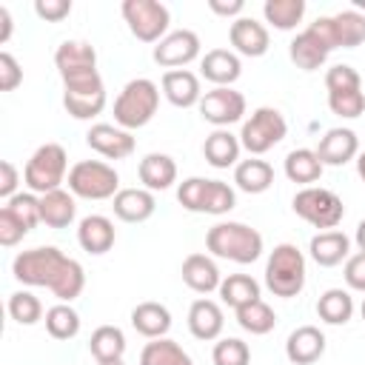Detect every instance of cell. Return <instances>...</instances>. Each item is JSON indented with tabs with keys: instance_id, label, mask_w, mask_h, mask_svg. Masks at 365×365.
<instances>
[{
	"instance_id": "obj_17",
	"label": "cell",
	"mask_w": 365,
	"mask_h": 365,
	"mask_svg": "<svg viewBox=\"0 0 365 365\" xmlns=\"http://www.w3.org/2000/svg\"><path fill=\"white\" fill-rule=\"evenodd\" d=\"M317 157L322 165H345L359 154V137L351 128H328L317 143Z\"/></svg>"
},
{
	"instance_id": "obj_44",
	"label": "cell",
	"mask_w": 365,
	"mask_h": 365,
	"mask_svg": "<svg viewBox=\"0 0 365 365\" xmlns=\"http://www.w3.org/2000/svg\"><path fill=\"white\" fill-rule=\"evenodd\" d=\"M328 108L342 120H354L365 111V91L362 88L334 91V94H328Z\"/></svg>"
},
{
	"instance_id": "obj_4",
	"label": "cell",
	"mask_w": 365,
	"mask_h": 365,
	"mask_svg": "<svg viewBox=\"0 0 365 365\" xmlns=\"http://www.w3.org/2000/svg\"><path fill=\"white\" fill-rule=\"evenodd\" d=\"M265 288L282 299H291L305 288V254L294 242H279L268 254Z\"/></svg>"
},
{
	"instance_id": "obj_53",
	"label": "cell",
	"mask_w": 365,
	"mask_h": 365,
	"mask_svg": "<svg viewBox=\"0 0 365 365\" xmlns=\"http://www.w3.org/2000/svg\"><path fill=\"white\" fill-rule=\"evenodd\" d=\"M354 242H356V248H359V251H365V220H359L356 234H354Z\"/></svg>"
},
{
	"instance_id": "obj_41",
	"label": "cell",
	"mask_w": 365,
	"mask_h": 365,
	"mask_svg": "<svg viewBox=\"0 0 365 365\" xmlns=\"http://www.w3.org/2000/svg\"><path fill=\"white\" fill-rule=\"evenodd\" d=\"M9 317L17 325H34L43 319V302L31 291H14L9 297Z\"/></svg>"
},
{
	"instance_id": "obj_40",
	"label": "cell",
	"mask_w": 365,
	"mask_h": 365,
	"mask_svg": "<svg viewBox=\"0 0 365 365\" xmlns=\"http://www.w3.org/2000/svg\"><path fill=\"white\" fill-rule=\"evenodd\" d=\"M331 17H334L339 48H356L365 43V14H359L356 9H345V11H336Z\"/></svg>"
},
{
	"instance_id": "obj_50",
	"label": "cell",
	"mask_w": 365,
	"mask_h": 365,
	"mask_svg": "<svg viewBox=\"0 0 365 365\" xmlns=\"http://www.w3.org/2000/svg\"><path fill=\"white\" fill-rule=\"evenodd\" d=\"M17 182H20V174H17L14 163L3 160L0 163V197L3 200H11L17 194Z\"/></svg>"
},
{
	"instance_id": "obj_7",
	"label": "cell",
	"mask_w": 365,
	"mask_h": 365,
	"mask_svg": "<svg viewBox=\"0 0 365 365\" xmlns=\"http://www.w3.org/2000/svg\"><path fill=\"white\" fill-rule=\"evenodd\" d=\"M177 200L185 211L194 214H228L237 205V194L222 180H205V177H188L177 185Z\"/></svg>"
},
{
	"instance_id": "obj_39",
	"label": "cell",
	"mask_w": 365,
	"mask_h": 365,
	"mask_svg": "<svg viewBox=\"0 0 365 365\" xmlns=\"http://www.w3.org/2000/svg\"><path fill=\"white\" fill-rule=\"evenodd\" d=\"M46 331L51 339H74L80 334V314L71 302H57L46 311Z\"/></svg>"
},
{
	"instance_id": "obj_56",
	"label": "cell",
	"mask_w": 365,
	"mask_h": 365,
	"mask_svg": "<svg viewBox=\"0 0 365 365\" xmlns=\"http://www.w3.org/2000/svg\"><path fill=\"white\" fill-rule=\"evenodd\" d=\"M359 314H362V319H365V299H362V305H359Z\"/></svg>"
},
{
	"instance_id": "obj_46",
	"label": "cell",
	"mask_w": 365,
	"mask_h": 365,
	"mask_svg": "<svg viewBox=\"0 0 365 365\" xmlns=\"http://www.w3.org/2000/svg\"><path fill=\"white\" fill-rule=\"evenodd\" d=\"M26 234H29V228H26V225L11 214V211L0 208V245L11 248V245H17Z\"/></svg>"
},
{
	"instance_id": "obj_10",
	"label": "cell",
	"mask_w": 365,
	"mask_h": 365,
	"mask_svg": "<svg viewBox=\"0 0 365 365\" xmlns=\"http://www.w3.org/2000/svg\"><path fill=\"white\" fill-rule=\"evenodd\" d=\"M291 208L299 220H305L308 225L314 228H322V231H331L342 222L345 217V205L342 200L331 191V188H322V185H308V188H299L291 200Z\"/></svg>"
},
{
	"instance_id": "obj_23",
	"label": "cell",
	"mask_w": 365,
	"mask_h": 365,
	"mask_svg": "<svg viewBox=\"0 0 365 365\" xmlns=\"http://www.w3.org/2000/svg\"><path fill=\"white\" fill-rule=\"evenodd\" d=\"M225 328V317H222V308L214 302V299H194L191 308H188V331L194 339H202V342H211V339H220Z\"/></svg>"
},
{
	"instance_id": "obj_30",
	"label": "cell",
	"mask_w": 365,
	"mask_h": 365,
	"mask_svg": "<svg viewBox=\"0 0 365 365\" xmlns=\"http://www.w3.org/2000/svg\"><path fill=\"white\" fill-rule=\"evenodd\" d=\"M77 217V202H74V194L66 191V188H57V191H48L40 197V220L48 225V228H68Z\"/></svg>"
},
{
	"instance_id": "obj_34",
	"label": "cell",
	"mask_w": 365,
	"mask_h": 365,
	"mask_svg": "<svg viewBox=\"0 0 365 365\" xmlns=\"http://www.w3.org/2000/svg\"><path fill=\"white\" fill-rule=\"evenodd\" d=\"M317 317L328 325H345L354 317V297L345 288H328L317 299Z\"/></svg>"
},
{
	"instance_id": "obj_26",
	"label": "cell",
	"mask_w": 365,
	"mask_h": 365,
	"mask_svg": "<svg viewBox=\"0 0 365 365\" xmlns=\"http://www.w3.org/2000/svg\"><path fill=\"white\" fill-rule=\"evenodd\" d=\"M180 274H182V282L197 294L220 291V282H222V274H220L217 262L208 254H188L182 259V271Z\"/></svg>"
},
{
	"instance_id": "obj_8",
	"label": "cell",
	"mask_w": 365,
	"mask_h": 365,
	"mask_svg": "<svg viewBox=\"0 0 365 365\" xmlns=\"http://www.w3.org/2000/svg\"><path fill=\"white\" fill-rule=\"evenodd\" d=\"M68 191L80 200H114L120 191V174L103 160H80L68 171Z\"/></svg>"
},
{
	"instance_id": "obj_29",
	"label": "cell",
	"mask_w": 365,
	"mask_h": 365,
	"mask_svg": "<svg viewBox=\"0 0 365 365\" xmlns=\"http://www.w3.org/2000/svg\"><path fill=\"white\" fill-rule=\"evenodd\" d=\"M140 182L143 188L148 191H165L177 182V163L168 157V154H160V151H151L140 160Z\"/></svg>"
},
{
	"instance_id": "obj_12",
	"label": "cell",
	"mask_w": 365,
	"mask_h": 365,
	"mask_svg": "<svg viewBox=\"0 0 365 365\" xmlns=\"http://www.w3.org/2000/svg\"><path fill=\"white\" fill-rule=\"evenodd\" d=\"M120 11H123V20L128 23V31L140 43H160L168 34L171 11L160 0H125Z\"/></svg>"
},
{
	"instance_id": "obj_16",
	"label": "cell",
	"mask_w": 365,
	"mask_h": 365,
	"mask_svg": "<svg viewBox=\"0 0 365 365\" xmlns=\"http://www.w3.org/2000/svg\"><path fill=\"white\" fill-rule=\"evenodd\" d=\"M228 40L234 46V54H242V57H262L271 46L268 29L254 17H237L228 29Z\"/></svg>"
},
{
	"instance_id": "obj_38",
	"label": "cell",
	"mask_w": 365,
	"mask_h": 365,
	"mask_svg": "<svg viewBox=\"0 0 365 365\" xmlns=\"http://www.w3.org/2000/svg\"><path fill=\"white\" fill-rule=\"evenodd\" d=\"M237 325H240L242 331L254 334V336H262V334H271V331L277 328V314H274V308H271L268 302L257 299V302L242 305V308L237 311Z\"/></svg>"
},
{
	"instance_id": "obj_42",
	"label": "cell",
	"mask_w": 365,
	"mask_h": 365,
	"mask_svg": "<svg viewBox=\"0 0 365 365\" xmlns=\"http://www.w3.org/2000/svg\"><path fill=\"white\" fill-rule=\"evenodd\" d=\"M6 211H11L29 231L31 228H37L43 220H40V197L37 194H31V191H17L11 200H6V205H3Z\"/></svg>"
},
{
	"instance_id": "obj_1",
	"label": "cell",
	"mask_w": 365,
	"mask_h": 365,
	"mask_svg": "<svg viewBox=\"0 0 365 365\" xmlns=\"http://www.w3.org/2000/svg\"><path fill=\"white\" fill-rule=\"evenodd\" d=\"M11 274L17 282L31 288H48L60 302H71L86 288V271L77 259L66 257L54 245H40L20 251L11 262Z\"/></svg>"
},
{
	"instance_id": "obj_43",
	"label": "cell",
	"mask_w": 365,
	"mask_h": 365,
	"mask_svg": "<svg viewBox=\"0 0 365 365\" xmlns=\"http://www.w3.org/2000/svg\"><path fill=\"white\" fill-rule=\"evenodd\" d=\"M211 359H214V365H248L251 348H248V342H242L237 336H222L220 342H214Z\"/></svg>"
},
{
	"instance_id": "obj_52",
	"label": "cell",
	"mask_w": 365,
	"mask_h": 365,
	"mask_svg": "<svg viewBox=\"0 0 365 365\" xmlns=\"http://www.w3.org/2000/svg\"><path fill=\"white\" fill-rule=\"evenodd\" d=\"M11 37V14L6 6H0V43H6Z\"/></svg>"
},
{
	"instance_id": "obj_37",
	"label": "cell",
	"mask_w": 365,
	"mask_h": 365,
	"mask_svg": "<svg viewBox=\"0 0 365 365\" xmlns=\"http://www.w3.org/2000/svg\"><path fill=\"white\" fill-rule=\"evenodd\" d=\"M262 14H265V23H271L274 29L291 31L305 17V0H265Z\"/></svg>"
},
{
	"instance_id": "obj_15",
	"label": "cell",
	"mask_w": 365,
	"mask_h": 365,
	"mask_svg": "<svg viewBox=\"0 0 365 365\" xmlns=\"http://www.w3.org/2000/svg\"><path fill=\"white\" fill-rule=\"evenodd\" d=\"M86 143L91 151H97L106 160H125L137 148L134 134L120 125H111V123H94L86 134Z\"/></svg>"
},
{
	"instance_id": "obj_28",
	"label": "cell",
	"mask_w": 365,
	"mask_h": 365,
	"mask_svg": "<svg viewBox=\"0 0 365 365\" xmlns=\"http://www.w3.org/2000/svg\"><path fill=\"white\" fill-rule=\"evenodd\" d=\"M240 151H242L240 137L231 134L228 128H214L205 137V143H202V157L214 168H231V165H237L240 163Z\"/></svg>"
},
{
	"instance_id": "obj_45",
	"label": "cell",
	"mask_w": 365,
	"mask_h": 365,
	"mask_svg": "<svg viewBox=\"0 0 365 365\" xmlns=\"http://www.w3.org/2000/svg\"><path fill=\"white\" fill-rule=\"evenodd\" d=\"M325 88H328V94H334V91H351V88H362V77H359V71H356L354 66H348V63H336V66H331V68L325 71Z\"/></svg>"
},
{
	"instance_id": "obj_21",
	"label": "cell",
	"mask_w": 365,
	"mask_h": 365,
	"mask_svg": "<svg viewBox=\"0 0 365 365\" xmlns=\"http://www.w3.org/2000/svg\"><path fill=\"white\" fill-rule=\"evenodd\" d=\"M163 94L171 106L177 108H191V106H200L202 100V88H200V77L188 68H171L163 74Z\"/></svg>"
},
{
	"instance_id": "obj_27",
	"label": "cell",
	"mask_w": 365,
	"mask_h": 365,
	"mask_svg": "<svg viewBox=\"0 0 365 365\" xmlns=\"http://www.w3.org/2000/svg\"><path fill=\"white\" fill-rule=\"evenodd\" d=\"M131 325L145 339H163L171 331V311L163 302H154V299L140 302L131 311Z\"/></svg>"
},
{
	"instance_id": "obj_32",
	"label": "cell",
	"mask_w": 365,
	"mask_h": 365,
	"mask_svg": "<svg viewBox=\"0 0 365 365\" xmlns=\"http://www.w3.org/2000/svg\"><path fill=\"white\" fill-rule=\"evenodd\" d=\"M282 168H285V177L291 182H299L302 188L314 185L322 177V171H325V165L319 163L314 148H294V151H288Z\"/></svg>"
},
{
	"instance_id": "obj_48",
	"label": "cell",
	"mask_w": 365,
	"mask_h": 365,
	"mask_svg": "<svg viewBox=\"0 0 365 365\" xmlns=\"http://www.w3.org/2000/svg\"><path fill=\"white\" fill-rule=\"evenodd\" d=\"M23 83V68L14 60V54L0 51V91H14Z\"/></svg>"
},
{
	"instance_id": "obj_49",
	"label": "cell",
	"mask_w": 365,
	"mask_h": 365,
	"mask_svg": "<svg viewBox=\"0 0 365 365\" xmlns=\"http://www.w3.org/2000/svg\"><path fill=\"white\" fill-rule=\"evenodd\" d=\"M34 14L46 23H60L71 14V0H37L34 3Z\"/></svg>"
},
{
	"instance_id": "obj_2",
	"label": "cell",
	"mask_w": 365,
	"mask_h": 365,
	"mask_svg": "<svg viewBox=\"0 0 365 365\" xmlns=\"http://www.w3.org/2000/svg\"><path fill=\"white\" fill-rule=\"evenodd\" d=\"M205 248L237 265H251L262 257V234L245 222H217L205 234Z\"/></svg>"
},
{
	"instance_id": "obj_22",
	"label": "cell",
	"mask_w": 365,
	"mask_h": 365,
	"mask_svg": "<svg viewBox=\"0 0 365 365\" xmlns=\"http://www.w3.org/2000/svg\"><path fill=\"white\" fill-rule=\"evenodd\" d=\"M114 240H117V231H114V222L103 214H88L80 220L77 225V242L86 254H106L114 248Z\"/></svg>"
},
{
	"instance_id": "obj_14",
	"label": "cell",
	"mask_w": 365,
	"mask_h": 365,
	"mask_svg": "<svg viewBox=\"0 0 365 365\" xmlns=\"http://www.w3.org/2000/svg\"><path fill=\"white\" fill-rule=\"evenodd\" d=\"M200 48H202V43H200V37L191 29H177V31H168L154 46L151 57H154L157 66L171 71V68H182V66L194 63L200 57Z\"/></svg>"
},
{
	"instance_id": "obj_47",
	"label": "cell",
	"mask_w": 365,
	"mask_h": 365,
	"mask_svg": "<svg viewBox=\"0 0 365 365\" xmlns=\"http://www.w3.org/2000/svg\"><path fill=\"white\" fill-rule=\"evenodd\" d=\"M342 277H345V285H348L351 291L365 294V251H356V254H351V257L345 259Z\"/></svg>"
},
{
	"instance_id": "obj_33",
	"label": "cell",
	"mask_w": 365,
	"mask_h": 365,
	"mask_svg": "<svg viewBox=\"0 0 365 365\" xmlns=\"http://www.w3.org/2000/svg\"><path fill=\"white\" fill-rule=\"evenodd\" d=\"M217 294H220V299L228 308L240 311L242 305H251V302L259 299V282L254 277H248V274H228L220 282V291Z\"/></svg>"
},
{
	"instance_id": "obj_31",
	"label": "cell",
	"mask_w": 365,
	"mask_h": 365,
	"mask_svg": "<svg viewBox=\"0 0 365 365\" xmlns=\"http://www.w3.org/2000/svg\"><path fill=\"white\" fill-rule=\"evenodd\" d=\"M234 182L245 194H262L274 185V168H271V163H265L259 157L240 160L234 165Z\"/></svg>"
},
{
	"instance_id": "obj_51",
	"label": "cell",
	"mask_w": 365,
	"mask_h": 365,
	"mask_svg": "<svg viewBox=\"0 0 365 365\" xmlns=\"http://www.w3.org/2000/svg\"><path fill=\"white\" fill-rule=\"evenodd\" d=\"M208 9L220 17H242L245 3L242 0H208Z\"/></svg>"
},
{
	"instance_id": "obj_13",
	"label": "cell",
	"mask_w": 365,
	"mask_h": 365,
	"mask_svg": "<svg viewBox=\"0 0 365 365\" xmlns=\"http://www.w3.org/2000/svg\"><path fill=\"white\" fill-rule=\"evenodd\" d=\"M200 117L217 128H228L245 117V97L242 91L225 86V88H211L200 100Z\"/></svg>"
},
{
	"instance_id": "obj_6",
	"label": "cell",
	"mask_w": 365,
	"mask_h": 365,
	"mask_svg": "<svg viewBox=\"0 0 365 365\" xmlns=\"http://www.w3.org/2000/svg\"><path fill=\"white\" fill-rule=\"evenodd\" d=\"M334 48H339L336 31H334V20H331V17H317L308 29H302V31L291 40L288 57H291V63H294L297 68H302V71H317V68L328 60V54H331Z\"/></svg>"
},
{
	"instance_id": "obj_20",
	"label": "cell",
	"mask_w": 365,
	"mask_h": 365,
	"mask_svg": "<svg viewBox=\"0 0 365 365\" xmlns=\"http://www.w3.org/2000/svg\"><path fill=\"white\" fill-rule=\"evenodd\" d=\"M325 354V334L317 325H299L285 339V356L294 365H314Z\"/></svg>"
},
{
	"instance_id": "obj_55",
	"label": "cell",
	"mask_w": 365,
	"mask_h": 365,
	"mask_svg": "<svg viewBox=\"0 0 365 365\" xmlns=\"http://www.w3.org/2000/svg\"><path fill=\"white\" fill-rule=\"evenodd\" d=\"M97 365H125L123 359H111V362H97Z\"/></svg>"
},
{
	"instance_id": "obj_19",
	"label": "cell",
	"mask_w": 365,
	"mask_h": 365,
	"mask_svg": "<svg viewBox=\"0 0 365 365\" xmlns=\"http://www.w3.org/2000/svg\"><path fill=\"white\" fill-rule=\"evenodd\" d=\"M200 74L214 83V88H225V86H234L242 74V63H240V54H234L231 48H211L202 54L200 60Z\"/></svg>"
},
{
	"instance_id": "obj_3",
	"label": "cell",
	"mask_w": 365,
	"mask_h": 365,
	"mask_svg": "<svg viewBox=\"0 0 365 365\" xmlns=\"http://www.w3.org/2000/svg\"><path fill=\"white\" fill-rule=\"evenodd\" d=\"M160 108V86L148 77H137L128 80L123 86V91L114 100V123L125 131L143 128L154 120Z\"/></svg>"
},
{
	"instance_id": "obj_11",
	"label": "cell",
	"mask_w": 365,
	"mask_h": 365,
	"mask_svg": "<svg viewBox=\"0 0 365 365\" xmlns=\"http://www.w3.org/2000/svg\"><path fill=\"white\" fill-rule=\"evenodd\" d=\"M63 106L74 120H91L106 108V83L100 71H86L63 80Z\"/></svg>"
},
{
	"instance_id": "obj_5",
	"label": "cell",
	"mask_w": 365,
	"mask_h": 365,
	"mask_svg": "<svg viewBox=\"0 0 365 365\" xmlns=\"http://www.w3.org/2000/svg\"><path fill=\"white\" fill-rule=\"evenodd\" d=\"M68 154L60 143H43L23 168V182L31 194L43 197L48 191H57L68 180Z\"/></svg>"
},
{
	"instance_id": "obj_9",
	"label": "cell",
	"mask_w": 365,
	"mask_h": 365,
	"mask_svg": "<svg viewBox=\"0 0 365 365\" xmlns=\"http://www.w3.org/2000/svg\"><path fill=\"white\" fill-rule=\"evenodd\" d=\"M285 134H288V123H285L282 111L274 108V106H259L242 123V128H240V145L251 157H259V154L271 151L277 143H282Z\"/></svg>"
},
{
	"instance_id": "obj_18",
	"label": "cell",
	"mask_w": 365,
	"mask_h": 365,
	"mask_svg": "<svg viewBox=\"0 0 365 365\" xmlns=\"http://www.w3.org/2000/svg\"><path fill=\"white\" fill-rule=\"evenodd\" d=\"M54 66L63 80L86 74V71H97V51L86 40H66L54 51Z\"/></svg>"
},
{
	"instance_id": "obj_36",
	"label": "cell",
	"mask_w": 365,
	"mask_h": 365,
	"mask_svg": "<svg viewBox=\"0 0 365 365\" xmlns=\"http://www.w3.org/2000/svg\"><path fill=\"white\" fill-rule=\"evenodd\" d=\"M140 365H194V362L182 351V345L163 336V339L145 342V348L140 351Z\"/></svg>"
},
{
	"instance_id": "obj_54",
	"label": "cell",
	"mask_w": 365,
	"mask_h": 365,
	"mask_svg": "<svg viewBox=\"0 0 365 365\" xmlns=\"http://www.w3.org/2000/svg\"><path fill=\"white\" fill-rule=\"evenodd\" d=\"M356 174H359V180L365 182V151L356 154Z\"/></svg>"
},
{
	"instance_id": "obj_24",
	"label": "cell",
	"mask_w": 365,
	"mask_h": 365,
	"mask_svg": "<svg viewBox=\"0 0 365 365\" xmlns=\"http://www.w3.org/2000/svg\"><path fill=\"white\" fill-rule=\"evenodd\" d=\"M308 254H311V259H314L319 268H334V265H339L342 259L351 257V240H348V234H342V231H336V228L319 231V234L311 237Z\"/></svg>"
},
{
	"instance_id": "obj_35",
	"label": "cell",
	"mask_w": 365,
	"mask_h": 365,
	"mask_svg": "<svg viewBox=\"0 0 365 365\" xmlns=\"http://www.w3.org/2000/svg\"><path fill=\"white\" fill-rule=\"evenodd\" d=\"M88 351L97 362H111V359H123L125 354V334L117 325H100L94 328L91 339H88Z\"/></svg>"
},
{
	"instance_id": "obj_25",
	"label": "cell",
	"mask_w": 365,
	"mask_h": 365,
	"mask_svg": "<svg viewBox=\"0 0 365 365\" xmlns=\"http://www.w3.org/2000/svg\"><path fill=\"white\" fill-rule=\"evenodd\" d=\"M111 208L123 222H145L154 217L157 200H154V191L148 188H120Z\"/></svg>"
}]
</instances>
